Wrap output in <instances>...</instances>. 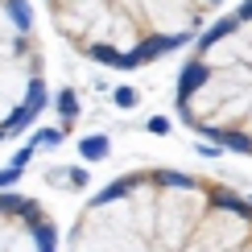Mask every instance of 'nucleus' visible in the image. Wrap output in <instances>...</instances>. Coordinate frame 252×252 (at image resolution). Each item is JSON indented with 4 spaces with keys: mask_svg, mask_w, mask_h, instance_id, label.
<instances>
[{
    "mask_svg": "<svg viewBox=\"0 0 252 252\" xmlns=\"http://www.w3.org/2000/svg\"><path fill=\"white\" fill-rule=\"evenodd\" d=\"M178 116L190 132L252 157V0L190 50L178 75Z\"/></svg>",
    "mask_w": 252,
    "mask_h": 252,
    "instance_id": "nucleus-3",
    "label": "nucleus"
},
{
    "mask_svg": "<svg viewBox=\"0 0 252 252\" xmlns=\"http://www.w3.org/2000/svg\"><path fill=\"white\" fill-rule=\"evenodd\" d=\"M62 252H252V198L203 174L132 170L79 207Z\"/></svg>",
    "mask_w": 252,
    "mask_h": 252,
    "instance_id": "nucleus-1",
    "label": "nucleus"
},
{
    "mask_svg": "<svg viewBox=\"0 0 252 252\" xmlns=\"http://www.w3.org/2000/svg\"><path fill=\"white\" fill-rule=\"evenodd\" d=\"M0 252H58V223L37 198L0 194Z\"/></svg>",
    "mask_w": 252,
    "mask_h": 252,
    "instance_id": "nucleus-5",
    "label": "nucleus"
},
{
    "mask_svg": "<svg viewBox=\"0 0 252 252\" xmlns=\"http://www.w3.org/2000/svg\"><path fill=\"white\" fill-rule=\"evenodd\" d=\"M54 33L99 66H145L215 17L223 0H41Z\"/></svg>",
    "mask_w": 252,
    "mask_h": 252,
    "instance_id": "nucleus-2",
    "label": "nucleus"
},
{
    "mask_svg": "<svg viewBox=\"0 0 252 252\" xmlns=\"http://www.w3.org/2000/svg\"><path fill=\"white\" fill-rule=\"evenodd\" d=\"M46 103V58L29 0H0V141L17 136Z\"/></svg>",
    "mask_w": 252,
    "mask_h": 252,
    "instance_id": "nucleus-4",
    "label": "nucleus"
}]
</instances>
